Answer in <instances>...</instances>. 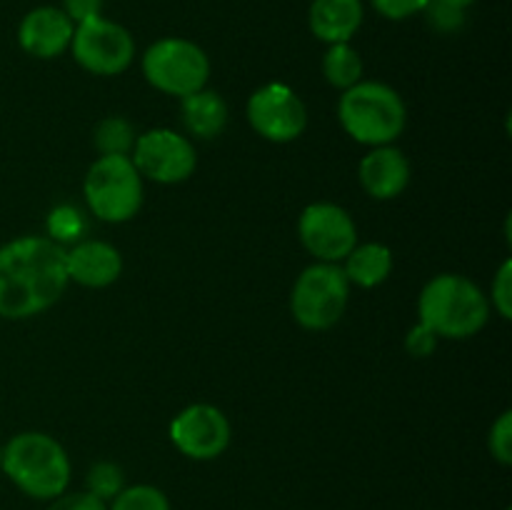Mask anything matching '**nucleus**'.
<instances>
[{
  "mask_svg": "<svg viewBox=\"0 0 512 510\" xmlns=\"http://www.w3.org/2000/svg\"><path fill=\"white\" fill-rule=\"evenodd\" d=\"M248 123L270 143H293L308 128V108L290 85L268 83L248 100Z\"/></svg>",
  "mask_w": 512,
  "mask_h": 510,
  "instance_id": "obj_10",
  "label": "nucleus"
},
{
  "mask_svg": "<svg viewBox=\"0 0 512 510\" xmlns=\"http://www.w3.org/2000/svg\"><path fill=\"white\" fill-rule=\"evenodd\" d=\"M183 105H180V115H183V125L190 135L195 138H218L228 125V105L213 90H198L193 95H185Z\"/></svg>",
  "mask_w": 512,
  "mask_h": 510,
  "instance_id": "obj_17",
  "label": "nucleus"
},
{
  "mask_svg": "<svg viewBox=\"0 0 512 510\" xmlns=\"http://www.w3.org/2000/svg\"><path fill=\"white\" fill-rule=\"evenodd\" d=\"M445 3H450V5H455V8H463V10H468L470 5L475 3V0H445Z\"/></svg>",
  "mask_w": 512,
  "mask_h": 510,
  "instance_id": "obj_31",
  "label": "nucleus"
},
{
  "mask_svg": "<svg viewBox=\"0 0 512 510\" xmlns=\"http://www.w3.org/2000/svg\"><path fill=\"white\" fill-rule=\"evenodd\" d=\"M60 10L73 20V25H80L103 15V0H63Z\"/></svg>",
  "mask_w": 512,
  "mask_h": 510,
  "instance_id": "obj_29",
  "label": "nucleus"
},
{
  "mask_svg": "<svg viewBox=\"0 0 512 510\" xmlns=\"http://www.w3.org/2000/svg\"><path fill=\"white\" fill-rule=\"evenodd\" d=\"M360 185L365 193L375 200H393L408 188L410 183V163L403 150L393 145H380L373 148L360 160Z\"/></svg>",
  "mask_w": 512,
  "mask_h": 510,
  "instance_id": "obj_15",
  "label": "nucleus"
},
{
  "mask_svg": "<svg viewBox=\"0 0 512 510\" xmlns=\"http://www.w3.org/2000/svg\"><path fill=\"white\" fill-rule=\"evenodd\" d=\"M85 233V218L73 205H58L48 215V235L53 243H78Z\"/></svg>",
  "mask_w": 512,
  "mask_h": 510,
  "instance_id": "obj_22",
  "label": "nucleus"
},
{
  "mask_svg": "<svg viewBox=\"0 0 512 510\" xmlns=\"http://www.w3.org/2000/svg\"><path fill=\"white\" fill-rule=\"evenodd\" d=\"M343 273L350 285L360 288H375L385 283L393 273V250L383 243H365L355 245L343 260Z\"/></svg>",
  "mask_w": 512,
  "mask_h": 510,
  "instance_id": "obj_18",
  "label": "nucleus"
},
{
  "mask_svg": "<svg viewBox=\"0 0 512 510\" xmlns=\"http://www.w3.org/2000/svg\"><path fill=\"white\" fill-rule=\"evenodd\" d=\"M493 308L498 310L500 318H512V263L505 260L500 265L498 275L493 280Z\"/></svg>",
  "mask_w": 512,
  "mask_h": 510,
  "instance_id": "obj_26",
  "label": "nucleus"
},
{
  "mask_svg": "<svg viewBox=\"0 0 512 510\" xmlns=\"http://www.w3.org/2000/svg\"><path fill=\"white\" fill-rule=\"evenodd\" d=\"M130 160L143 178L160 185L183 183L198 165L193 143L168 128H153L135 138Z\"/></svg>",
  "mask_w": 512,
  "mask_h": 510,
  "instance_id": "obj_9",
  "label": "nucleus"
},
{
  "mask_svg": "<svg viewBox=\"0 0 512 510\" xmlns=\"http://www.w3.org/2000/svg\"><path fill=\"white\" fill-rule=\"evenodd\" d=\"M65 248L25 235L0 248V318L23 320L58 303L68 288Z\"/></svg>",
  "mask_w": 512,
  "mask_h": 510,
  "instance_id": "obj_1",
  "label": "nucleus"
},
{
  "mask_svg": "<svg viewBox=\"0 0 512 510\" xmlns=\"http://www.w3.org/2000/svg\"><path fill=\"white\" fill-rule=\"evenodd\" d=\"M85 483H88V493H93L95 498L105 500V503H108V500H113L115 495L125 488L123 470H120L115 463H108V460H103V463H95L93 468L88 470V478H85Z\"/></svg>",
  "mask_w": 512,
  "mask_h": 510,
  "instance_id": "obj_23",
  "label": "nucleus"
},
{
  "mask_svg": "<svg viewBox=\"0 0 512 510\" xmlns=\"http://www.w3.org/2000/svg\"><path fill=\"white\" fill-rule=\"evenodd\" d=\"M143 75L160 93L185 98L208 85L210 60L193 40L160 38L145 50Z\"/></svg>",
  "mask_w": 512,
  "mask_h": 510,
  "instance_id": "obj_7",
  "label": "nucleus"
},
{
  "mask_svg": "<svg viewBox=\"0 0 512 510\" xmlns=\"http://www.w3.org/2000/svg\"><path fill=\"white\" fill-rule=\"evenodd\" d=\"M350 283L338 263L308 265L290 293L293 318L308 330H328L348 308Z\"/></svg>",
  "mask_w": 512,
  "mask_h": 510,
  "instance_id": "obj_6",
  "label": "nucleus"
},
{
  "mask_svg": "<svg viewBox=\"0 0 512 510\" xmlns=\"http://www.w3.org/2000/svg\"><path fill=\"white\" fill-rule=\"evenodd\" d=\"M108 510H170V500L155 485H128L110 500Z\"/></svg>",
  "mask_w": 512,
  "mask_h": 510,
  "instance_id": "obj_21",
  "label": "nucleus"
},
{
  "mask_svg": "<svg viewBox=\"0 0 512 510\" xmlns=\"http://www.w3.org/2000/svg\"><path fill=\"white\" fill-rule=\"evenodd\" d=\"M70 50L80 68H85L88 73L120 75L133 63L135 40L128 28L98 15V18L75 25Z\"/></svg>",
  "mask_w": 512,
  "mask_h": 510,
  "instance_id": "obj_8",
  "label": "nucleus"
},
{
  "mask_svg": "<svg viewBox=\"0 0 512 510\" xmlns=\"http://www.w3.org/2000/svg\"><path fill=\"white\" fill-rule=\"evenodd\" d=\"M423 13L428 18L430 28H435L438 33H458L465 25V10L455 8L445 0H430Z\"/></svg>",
  "mask_w": 512,
  "mask_h": 510,
  "instance_id": "obj_24",
  "label": "nucleus"
},
{
  "mask_svg": "<svg viewBox=\"0 0 512 510\" xmlns=\"http://www.w3.org/2000/svg\"><path fill=\"white\" fill-rule=\"evenodd\" d=\"M3 473L30 498L53 500L68 488L70 458L50 435L20 433L3 448Z\"/></svg>",
  "mask_w": 512,
  "mask_h": 510,
  "instance_id": "obj_4",
  "label": "nucleus"
},
{
  "mask_svg": "<svg viewBox=\"0 0 512 510\" xmlns=\"http://www.w3.org/2000/svg\"><path fill=\"white\" fill-rule=\"evenodd\" d=\"M435 343H438V338H435V335L430 333V330L425 328V325L418 323L408 333V340H405V348H408L410 355H418V358H425V355L433 353Z\"/></svg>",
  "mask_w": 512,
  "mask_h": 510,
  "instance_id": "obj_30",
  "label": "nucleus"
},
{
  "mask_svg": "<svg viewBox=\"0 0 512 510\" xmlns=\"http://www.w3.org/2000/svg\"><path fill=\"white\" fill-rule=\"evenodd\" d=\"M300 243L320 263H340L358 245V228L348 210L335 203H313L300 213Z\"/></svg>",
  "mask_w": 512,
  "mask_h": 510,
  "instance_id": "obj_11",
  "label": "nucleus"
},
{
  "mask_svg": "<svg viewBox=\"0 0 512 510\" xmlns=\"http://www.w3.org/2000/svg\"><path fill=\"white\" fill-rule=\"evenodd\" d=\"M0 473H3V450H0Z\"/></svg>",
  "mask_w": 512,
  "mask_h": 510,
  "instance_id": "obj_32",
  "label": "nucleus"
},
{
  "mask_svg": "<svg viewBox=\"0 0 512 510\" xmlns=\"http://www.w3.org/2000/svg\"><path fill=\"white\" fill-rule=\"evenodd\" d=\"M420 325L435 338L465 340L485 328L490 318V300L465 275H435L418 298Z\"/></svg>",
  "mask_w": 512,
  "mask_h": 510,
  "instance_id": "obj_2",
  "label": "nucleus"
},
{
  "mask_svg": "<svg viewBox=\"0 0 512 510\" xmlns=\"http://www.w3.org/2000/svg\"><path fill=\"white\" fill-rule=\"evenodd\" d=\"M48 510H108V503L95 498L88 490H83V493L58 495V498H53V503L48 505Z\"/></svg>",
  "mask_w": 512,
  "mask_h": 510,
  "instance_id": "obj_28",
  "label": "nucleus"
},
{
  "mask_svg": "<svg viewBox=\"0 0 512 510\" xmlns=\"http://www.w3.org/2000/svg\"><path fill=\"white\" fill-rule=\"evenodd\" d=\"M75 25L68 15L53 5H40L33 8L18 28V43L33 58H58L70 48Z\"/></svg>",
  "mask_w": 512,
  "mask_h": 510,
  "instance_id": "obj_13",
  "label": "nucleus"
},
{
  "mask_svg": "<svg viewBox=\"0 0 512 510\" xmlns=\"http://www.w3.org/2000/svg\"><path fill=\"white\" fill-rule=\"evenodd\" d=\"M490 453L500 465L512 463V413L505 410L490 428Z\"/></svg>",
  "mask_w": 512,
  "mask_h": 510,
  "instance_id": "obj_25",
  "label": "nucleus"
},
{
  "mask_svg": "<svg viewBox=\"0 0 512 510\" xmlns=\"http://www.w3.org/2000/svg\"><path fill=\"white\" fill-rule=\"evenodd\" d=\"M338 118L350 138L380 148L403 135L408 113L398 90L378 80H360L340 95Z\"/></svg>",
  "mask_w": 512,
  "mask_h": 510,
  "instance_id": "obj_3",
  "label": "nucleus"
},
{
  "mask_svg": "<svg viewBox=\"0 0 512 510\" xmlns=\"http://www.w3.org/2000/svg\"><path fill=\"white\" fill-rule=\"evenodd\" d=\"M170 440L185 458L213 460L228 450L230 423L215 405L195 403L175 415L170 423Z\"/></svg>",
  "mask_w": 512,
  "mask_h": 510,
  "instance_id": "obj_12",
  "label": "nucleus"
},
{
  "mask_svg": "<svg viewBox=\"0 0 512 510\" xmlns=\"http://www.w3.org/2000/svg\"><path fill=\"white\" fill-rule=\"evenodd\" d=\"M323 75L333 88L348 90L363 78V60L350 43L328 45L323 55Z\"/></svg>",
  "mask_w": 512,
  "mask_h": 510,
  "instance_id": "obj_19",
  "label": "nucleus"
},
{
  "mask_svg": "<svg viewBox=\"0 0 512 510\" xmlns=\"http://www.w3.org/2000/svg\"><path fill=\"white\" fill-rule=\"evenodd\" d=\"M65 268L68 280L85 288H108L123 273V258L118 248L105 240H78L65 250Z\"/></svg>",
  "mask_w": 512,
  "mask_h": 510,
  "instance_id": "obj_14",
  "label": "nucleus"
},
{
  "mask_svg": "<svg viewBox=\"0 0 512 510\" xmlns=\"http://www.w3.org/2000/svg\"><path fill=\"white\" fill-rule=\"evenodd\" d=\"M83 193L95 218L125 223L143 205V175L130 155H100L85 175Z\"/></svg>",
  "mask_w": 512,
  "mask_h": 510,
  "instance_id": "obj_5",
  "label": "nucleus"
},
{
  "mask_svg": "<svg viewBox=\"0 0 512 510\" xmlns=\"http://www.w3.org/2000/svg\"><path fill=\"white\" fill-rule=\"evenodd\" d=\"M373 8L388 20H405L410 15L423 13L430 0H370Z\"/></svg>",
  "mask_w": 512,
  "mask_h": 510,
  "instance_id": "obj_27",
  "label": "nucleus"
},
{
  "mask_svg": "<svg viewBox=\"0 0 512 510\" xmlns=\"http://www.w3.org/2000/svg\"><path fill=\"white\" fill-rule=\"evenodd\" d=\"M135 138H138L135 128L120 115L100 120L95 128V148L100 150V155H130Z\"/></svg>",
  "mask_w": 512,
  "mask_h": 510,
  "instance_id": "obj_20",
  "label": "nucleus"
},
{
  "mask_svg": "<svg viewBox=\"0 0 512 510\" xmlns=\"http://www.w3.org/2000/svg\"><path fill=\"white\" fill-rule=\"evenodd\" d=\"M308 23L323 43H350L363 25V0H313Z\"/></svg>",
  "mask_w": 512,
  "mask_h": 510,
  "instance_id": "obj_16",
  "label": "nucleus"
},
{
  "mask_svg": "<svg viewBox=\"0 0 512 510\" xmlns=\"http://www.w3.org/2000/svg\"><path fill=\"white\" fill-rule=\"evenodd\" d=\"M508 510H510V508H508Z\"/></svg>",
  "mask_w": 512,
  "mask_h": 510,
  "instance_id": "obj_33",
  "label": "nucleus"
}]
</instances>
